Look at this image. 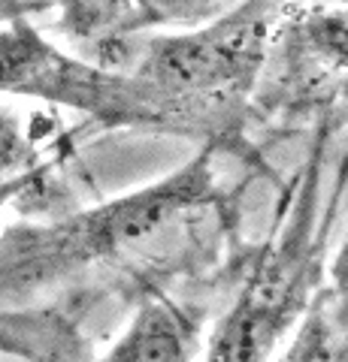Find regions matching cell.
Wrapping results in <instances>:
<instances>
[{"label": "cell", "mask_w": 348, "mask_h": 362, "mask_svg": "<svg viewBox=\"0 0 348 362\" xmlns=\"http://www.w3.org/2000/svg\"><path fill=\"white\" fill-rule=\"evenodd\" d=\"M64 13V28L73 37H97L125 16L130 0H58Z\"/></svg>", "instance_id": "cell-9"}, {"label": "cell", "mask_w": 348, "mask_h": 362, "mask_svg": "<svg viewBox=\"0 0 348 362\" xmlns=\"http://www.w3.org/2000/svg\"><path fill=\"white\" fill-rule=\"evenodd\" d=\"M212 148L152 185L49 223L0 233V308L37 299L91 266H142L182 245L218 206Z\"/></svg>", "instance_id": "cell-1"}, {"label": "cell", "mask_w": 348, "mask_h": 362, "mask_svg": "<svg viewBox=\"0 0 348 362\" xmlns=\"http://www.w3.org/2000/svg\"><path fill=\"white\" fill-rule=\"evenodd\" d=\"M0 94L67 106L109 124L170 118L140 78L64 54L25 21L0 30Z\"/></svg>", "instance_id": "cell-4"}, {"label": "cell", "mask_w": 348, "mask_h": 362, "mask_svg": "<svg viewBox=\"0 0 348 362\" xmlns=\"http://www.w3.org/2000/svg\"><path fill=\"white\" fill-rule=\"evenodd\" d=\"M273 21L276 0H242L206 25L152 40L130 76L158 97L170 118L185 106L233 100L261 70Z\"/></svg>", "instance_id": "cell-3"}, {"label": "cell", "mask_w": 348, "mask_h": 362, "mask_svg": "<svg viewBox=\"0 0 348 362\" xmlns=\"http://www.w3.org/2000/svg\"><path fill=\"white\" fill-rule=\"evenodd\" d=\"M200 323L164 296L145 299L100 362H200Z\"/></svg>", "instance_id": "cell-5"}, {"label": "cell", "mask_w": 348, "mask_h": 362, "mask_svg": "<svg viewBox=\"0 0 348 362\" xmlns=\"http://www.w3.org/2000/svg\"><path fill=\"white\" fill-rule=\"evenodd\" d=\"M303 37L321 61L348 70V4L315 6L303 21Z\"/></svg>", "instance_id": "cell-7"}, {"label": "cell", "mask_w": 348, "mask_h": 362, "mask_svg": "<svg viewBox=\"0 0 348 362\" xmlns=\"http://www.w3.org/2000/svg\"><path fill=\"white\" fill-rule=\"evenodd\" d=\"M269 362H348V335L324 305L312 302L306 317Z\"/></svg>", "instance_id": "cell-6"}, {"label": "cell", "mask_w": 348, "mask_h": 362, "mask_svg": "<svg viewBox=\"0 0 348 362\" xmlns=\"http://www.w3.org/2000/svg\"><path fill=\"white\" fill-rule=\"evenodd\" d=\"M240 4L242 0H133V6L149 21H167V25L182 28L206 25Z\"/></svg>", "instance_id": "cell-8"}, {"label": "cell", "mask_w": 348, "mask_h": 362, "mask_svg": "<svg viewBox=\"0 0 348 362\" xmlns=\"http://www.w3.org/2000/svg\"><path fill=\"white\" fill-rule=\"evenodd\" d=\"M46 169L49 166H30L25 169V173H18L13 178H4L0 181V218H4V211L13 206V202L21 197V194H28L30 187H37L43 178H46Z\"/></svg>", "instance_id": "cell-11"}, {"label": "cell", "mask_w": 348, "mask_h": 362, "mask_svg": "<svg viewBox=\"0 0 348 362\" xmlns=\"http://www.w3.org/2000/svg\"><path fill=\"white\" fill-rule=\"evenodd\" d=\"M318 178H300L252 275L209 335L203 362H269L306 317L321 278Z\"/></svg>", "instance_id": "cell-2"}, {"label": "cell", "mask_w": 348, "mask_h": 362, "mask_svg": "<svg viewBox=\"0 0 348 362\" xmlns=\"http://www.w3.org/2000/svg\"><path fill=\"white\" fill-rule=\"evenodd\" d=\"M30 166H37L33 163V148L18 118L13 112L0 109V181L25 173Z\"/></svg>", "instance_id": "cell-10"}]
</instances>
